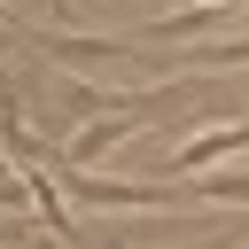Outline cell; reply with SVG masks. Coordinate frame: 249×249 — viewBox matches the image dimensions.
Instances as JSON below:
<instances>
[{"label":"cell","instance_id":"1","mask_svg":"<svg viewBox=\"0 0 249 249\" xmlns=\"http://www.w3.org/2000/svg\"><path fill=\"white\" fill-rule=\"evenodd\" d=\"M16 47L47 54L54 70H86V62H140V54H132V39H109V31H62V23H23V39H16Z\"/></svg>","mask_w":249,"mask_h":249},{"label":"cell","instance_id":"2","mask_svg":"<svg viewBox=\"0 0 249 249\" xmlns=\"http://www.w3.org/2000/svg\"><path fill=\"white\" fill-rule=\"evenodd\" d=\"M249 148V117H218V124H202V132H179V148H171V171L179 179H195V171H218L226 156H241Z\"/></svg>","mask_w":249,"mask_h":249},{"label":"cell","instance_id":"3","mask_svg":"<svg viewBox=\"0 0 249 249\" xmlns=\"http://www.w3.org/2000/svg\"><path fill=\"white\" fill-rule=\"evenodd\" d=\"M187 78H210V70H233V62H249V31L241 39H195V47H179L171 54Z\"/></svg>","mask_w":249,"mask_h":249},{"label":"cell","instance_id":"4","mask_svg":"<svg viewBox=\"0 0 249 249\" xmlns=\"http://www.w3.org/2000/svg\"><path fill=\"white\" fill-rule=\"evenodd\" d=\"M0 210H31V171L0 156Z\"/></svg>","mask_w":249,"mask_h":249},{"label":"cell","instance_id":"5","mask_svg":"<svg viewBox=\"0 0 249 249\" xmlns=\"http://www.w3.org/2000/svg\"><path fill=\"white\" fill-rule=\"evenodd\" d=\"M0 39H8V47H16V39H23V23H16V16H8V8H0Z\"/></svg>","mask_w":249,"mask_h":249},{"label":"cell","instance_id":"6","mask_svg":"<svg viewBox=\"0 0 249 249\" xmlns=\"http://www.w3.org/2000/svg\"><path fill=\"white\" fill-rule=\"evenodd\" d=\"M70 8H78V0H54V23H70Z\"/></svg>","mask_w":249,"mask_h":249},{"label":"cell","instance_id":"7","mask_svg":"<svg viewBox=\"0 0 249 249\" xmlns=\"http://www.w3.org/2000/svg\"><path fill=\"white\" fill-rule=\"evenodd\" d=\"M47 249H62V241H47Z\"/></svg>","mask_w":249,"mask_h":249}]
</instances>
